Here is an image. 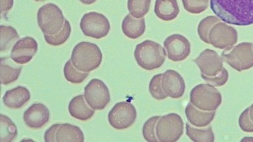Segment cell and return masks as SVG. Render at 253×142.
Segmentation results:
<instances>
[{"label": "cell", "instance_id": "cell-2", "mask_svg": "<svg viewBox=\"0 0 253 142\" xmlns=\"http://www.w3.org/2000/svg\"><path fill=\"white\" fill-rule=\"evenodd\" d=\"M167 54L162 45L145 40L136 46L134 58L137 65L146 71L157 70L164 65Z\"/></svg>", "mask_w": 253, "mask_h": 142}, {"label": "cell", "instance_id": "cell-10", "mask_svg": "<svg viewBox=\"0 0 253 142\" xmlns=\"http://www.w3.org/2000/svg\"><path fill=\"white\" fill-rule=\"evenodd\" d=\"M85 101L93 109L103 110L111 101L108 87L101 80L93 79L84 89Z\"/></svg>", "mask_w": 253, "mask_h": 142}, {"label": "cell", "instance_id": "cell-35", "mask_svg": "<svg viewBox=\"0 0 253 142\" xmlns=\"http://www.w3.org/2000/svg\"><path fill=\"white\" fill-rule=\"evenodd\" d=\"M239 126L243 132L253 133V124L249 117V108H247L241 113L238 120Z\"/></svg>", "mask_w": 253, "mask_h": 142}, {"label": "cell", "instance_id": "cell-15", "mask_svg": "<svg viewBox=\"0 0 253 142\" xmlns=\"http://www.w3.org/2000/svg\"><path fill=\"white\" fill-rule=\"evenodd\" d=\"M38 49V42L33 37H23L14 45L10 58L18 65H25L32 60Z\"/></svg>", "mask_w": 253, "mask_h": 142}, {"label": "cell", "instance_id": "cell-27", "mask_svg": "<svg viewBox=\"0 0 253 142\" xmlns=\"http://www.w3.org/2000/svg\"><path fill=\"white\" fill-rule=\"evenodd\" d=\"M71 33V27L68 20L64 21L63 28L58 34L54 35H44L45 41L51 46H58L68 41Z\"/></svg>", "mask_w": 253, "mask_h": 142}, {"label": "cell", "instance_id": "cell-21", "mask_svg": "<svg viewBox=\"0 0 253 142\" xmlns=\"http://www.w3.org/2000/svg\"><path fill=\"white\" fill-rule=\"evenodd\" d=\"M154 13L157 17L162 21L175 20L180 13L177 0H156Z\"/></svg>", "mask_w": 253, "mask_h": 142}, {"label": "cell", "instance_id": "cell-18", "mask_svg": "<svg viewBox=\"0 0 253 142\" xmlns=\"http://www.w3.org/2000/svg\"><path fill=\"white\" fill-rule=\"evenodd\" d=\"M215 111H204L196 107L191 103L185 108V115L188 121L196 127L203 128L209 126L215 117Z\"/></svg>", "mask_w": 253, "mask_h": 142}, {"label": "cell", "instance_id": "cell-29", "mask_svg": "<svg viewBox=\"0 0 253 142\" xmlns=\"http://www.w3.org/2000/svg\"><path fill=\"white\" fill-rule=\"evenodd\" d=\"M64 75L68 82L73 84L82 83L89 75V73L84 72L76 69L71 59L66 63L64 68Z\"/></svg>", "mask_w": 253, "mask_h": 142}, {"label": "cell", "instance_id": "cell-31", "mask_svg": "<svg viewBox=\"0 0 253 142\" xmlns=\"http://www.w3.org/2000/svg\"><path fill=\"white\" fill-rule=\"evenodd\" d=\"M161 116H154L150 118L143 126L142 134L145 141L149 142H158L156 135V126Z\"/></svg>", "mask_w": 253, "mask_h": 142}, {"label": "cell", "instance_id": "cell-26", "mask_svg": "<svg viewBox=\"0 0 253 142\" xmlns=\"http://www.w3.org/2000/svg\"><path fill=\"white\" fill-rule=\"evenodd\" d=\"M1 52H7L10 49L16 40L20 38L17 32L11 27L1 25Z\"/></svg>", "mask_w": 253, "mask_h": 142}, {"label": "cell", "instance_id": "cell-19", "mask_svg": "<svg viewBox=\"0 0 253 142\" xmlns=\"http://www.w3.org/2000/svg\"><path fill=\"white\" fill-rule=\"evenodd\" d=\"M31 99L29 90L23 86L6 91L3 97L4 105L11 109H19L23 107Z\"/></svg>", "mask_w": 253, "mask_h": 142}, {"label": "cell", "instance_id": "cell-8", "mask_svg": "<svg viewBox=\"0 0 253 142\" xmlns=\"http://www.w3.org/2000/svg\"><path fill=\"white\" fill-rule=\"evenodd\" d=\"M80 28L85 36L99 39L109 34L111 25L108 19L102 14L89 12L81 18Z\"/></svg>", "mask_w": 253, "mask_h": 142}, {"label": "cell", "instance_id": "cell-13", "mask_svg": "<svg viewBox=\"0 0 253 142\" xmlns=\"http://www.w3.org/2000/svg\"><path fill=\"white\" fill-rule=\"evenodd\" d=\"M167 57L173 62L185 60L191 53V44L187 38L180 34H173L167 37L164 42Z\"/></svg>", "mask_w": 253, "mask_h": 142}, {"label": "cell", "instance_id": "cell-23", "mask_svg": "<svg viewBox=\"0 0 253 142\" xmlns=\"http://www.w3.org/2000/svg\"><path fill=\"white\" fill-rule=\"evenodd\" d=\"M22 70L21 66L15 65L8 58L1 59V83L8 85L16 81L20 76Z\"/></svg>", "mask_w": 253, "mask_h": 142}, {"label": "cell", "instance_id": "cell-17", "mask_svg": "<svg viewBox=\"0 0 253 142\" xmlns=\"http://www.w3.org/2000/svg\"><path fill=\"white\" fill-rule=\"evenodd\" d=\"M24 121L32 129H40L49 120L48 108L42 104H34L24 113Z\"/></svg>", "mask_w": 253, "mask_h": 142}, {"label": "cell", "instance_id": "cell-36", "mask_svg": "<svg viewBox=\"0 0 253 142\" xmlns=\"http://www.w3.org/2000/svg\"><path fill=\"white\" fill-rule=\"evenodd\" d=\"M14 0H1V14L6 15L13 6Z\"/></svg>", "mask_w": 253, "mask_h": 142}, {"label": "cell", "instance_id": "cell-1", "mask_svg": "<svg viewBox=\"0 0 253 142\" xmlns=\"http://www.w3.org/2000/svg\"><path fill=\"white\" fill-rule=\"evenodd\" d=\"M210 7L224 23L240 27L253 25V0H210Z\"/></svg>", "mask_w": 253, "mask_h": 142}, {"label": "cell", "instance_id": "cell-38", "mask_svg": "<svg viewBox=\"0 0 253 142\" xmlns=\"http://www.w3.org/2000/svg\"><path fill=\"white\" fill-rule=\"evenodd\" d=\"M248 108H249V117L253 124V104Z\"/></svg>", "mask_w": 253, "mask_h": 142}, {"label": "cell", "instance_id": "cell-6", "mask_svg": "<svg viewBox=\"0 0 253 142\" xmlns=\"http://www.w3.org/2000/svg\"><path fill=\"white\" fill-rule=\"evenodd\" d=\"M38 26L44 35L58 34L65 21L63 12L56 4L47 3L41 7L38 11Z\"/></svg>", "mask_w": 253, "mask_h": 142}, {"label": "cell", "instance_id": "cell-7", "mask_svg": "<svg viewBox=\"0 0 253 142\" xmlns=\"http://www.w3.org/2000/svg\"><path fill=\"white\" fill-rule=\"evenodd\" d=\"M183 132L184 124L177 113H171L162 116L157 122L156 135L159 142H177Z\"/></svg>", "mask_w": 253, "mask_h": 142}, {"label": "cell", "instance_id": "cell-30", "mask_svg": "<svg viewBox=\"0 0 253 142\" xmlns=\"http://www.w3.org/2000/svg\"><path fill=\"white\" fill-rule=\"evenodd\" d=\"M221 19L215 16H209L200 21L197 28V33L200 39L205 43L210 44L209 32L215 24L221 21Z\"/></svg>", "mask_w": 253, "mask_h": 142}, {"label": "cell", "instance_id": "cell-20", "mask_svg": "<svg viewBox=\"0 0 253 142\" xmlns=\"http://www.w3.org/2000/svg\"><path fill=\"white\" fill-rule=\"evenodd\" d=\"M146 25L144 18H136L128 14L122 22V30L124 35L128 38L138 39L144 34Z\"/></svg>", "mask_w": 253, "mask_h": 142}, {"label": "cell", "instance_id": "cell-32", "mask_svg": "<svg viewBox=\"0 0 253 142\" xmlns=\"http://www.w3.org/2000/svg\"><path fill=\"white\" fill-rule=\"evenodd\" d=\"M162 74L154 75L149 83V92L153 98L156 100L162 101L168 98L162 87Z\"/></svg>", "mask_w": 253, "mask_h": 142}, {"label": "cell", "instance_id": "cell-25", "mask_svg": "<svg viewBox=\"0 0 253 142\" xmlns=\"http://www.w3.org/2000/svg\"><path fill=\"white\" fill-rule=\"evenodd\" d=\"M1 121V142H11L18 136V129L16 125L6 115H0Z\"/></svg>", "mask_w": 253, "mask_h": 142}, {"label": "cell", "instance_id": "cell-11", "mask_svg": "<svg viewBox=\"0 0 253 142\" xmlns=\"http://www.w3.org/2000/svg\"><path fill=\"white\" fill-rule=\"evenodd\" d=\"M210 44L215 48L224 49L237 43L238 32L235 28L226 23H217L209 32Z\"/></svg>", "mask_w": 253, "mask_h": 142}, {"label": "cell", "instance_id": "cell-9", "mask_svg": "<svg viewBox=\"0 0 253 142\" xmlns=\"http://www.w3.org/2000/svg\"><path fill=\"white\" fill-rule=\"evenodd\" d=\"M137 118V110L133 104L121 102L112 108L108 115L110 125L116 130H126L132 126Z\"/></svg>", "mask_w": 253, "mask_h": 142}, {"label": "cell", "instance_id": "cell-37", "mask_svg": "<svg viewBox=\"0 0 253 142\" xmlns=\"http://www.w3.org/2000/svg\"><path fill=\"white\" fill-rule=\"evenodd\" d=\"M81 3L86 4V5H90V4H92L94 3L97 0H80Z\"/></svg>", "mask_w": 253, "mask_h": 142}, {"label": "cell", "instance_id": "cell-4", "mask_svg": "<svg viewBox=\"0 0 253 142\" xmlns=\"http://www.w3.org/2000/svg\"><path fill=\"white\" fill-rule=\"evenodd\" d=\"M221 58L238 72L249 70L253 67V43L244 42L228 47L222 52Z\"/></svg>", "mask_w": 253, "mask_h": 142}, {"label": "cell", "instance_id": "cell-22", "mask_svg": "<svg viewBox=\"0 0 253 142\" xmlns=\"http://www.w3.org/2000/svg\"><path fill=\"white\" fill-rule=\"evenodd\" d=\"M83 95L74 98L69 104V113L76 119L86 121L94 114V109L90 108Z\"/></svg>", "mask_w": 253, "mask_h": 142}, {"label": "cell", "instance_id": "cell-12", "mask_svg": "<svg viewBox=\"0 0 253 142\" xmlns=\"http://www.w3.org/2000/svg\"><path fill=\"white\" fill-rule=\"evenodd\" d=\"M46 142H83L84 137L80 128L75 125L54 124L45 132Z\"/></svg>", "mask_w": 253, "mask_h": 142}, {"label": "cell", "instance_id": "cell-3", "mask_svg": "<svg viewBox=\"0 0 253 142\" xmlns=\"http://www.w3.org/2000/svg\"><path fill=\"white\" fill-rule=\"evenodd\" d=\"M71 59L77 70L89 72L101 65L102 54L97 45L89 42H81L74 47Z\"/></svg>", "mask_w": 253, "mask_h": 142}, {"label": "cell", "instance_id": "cell-16", "mask_svg": "<svg viewBox=\"0 0 253 142\" xmlns=\"http://www.w3.org/2000/svg\"><path fill=\"white\" fill-rule=\"evenodd\" d=\"M162 85L165 93L171 99H180L185 94V80L175 70H168L162 74Z\"/></svg>", "mask_w": 253, "mask_h": 142}, {"label": "cell", "instance_id": "cell-33", "mask_svg": "<svg viewBox=\"0 0 253 142\" xmlns=\"http://www.w3.org/2000/svg\"><path fill=\"white\" fill-rule=\"evenodd\" d=\"M185 10L193 15L204 13L209 8V0H181Z\"/></svg>", "mask_w": 253, "mask_h": 142}, {"label": "cell", "instance_id": "cell-5", "mask_svg": "<svg viewBox=\"0 0 253 142\" xmlns=\"http://www.w3.org/2000/svg\"><path fill=\"white\" fill-rule=\"evenodd\" d=\"M190 103L204 111H216L221 106L222 96L215 87L210 84H200L190 92Z\"/></svg>", "mask_w": 253, "mask_h": 142}, {"label": "cell", "instance_id": "cell-28", "mask_svg": "<svg viewBox=\"0 0 253 142\" xmlns=\"http://www.w3.org/2000/svg\"><path fill=\"white\" fill-rule=\"evenodd\" d=\"M152 0H128L127 8L136 18H142L149 13Z\"/></svg>", "mask_w": 253, "mask_h": 142}, {"label": "cell", "instance_id": "cell-24", "mask_svg": "<svg viewBox=\"0 0 253 142\" xmlns=\"http://www.w3.org/2000/svg\"><path fill=\"white\" fill-rule=\"evenodd\" d=\"M186 134L195 142H213L214 136L211 126L199 128L186 123Z\"/></svg>", "mask_w": 253, "mask_h": 142}, {"label": "cell", "instance_id": "cell-39", "mask_svg": "<svg viewBox=\"0 0 253 142\" xmlns=\"http://www.w3.org/2000/svg\"><path fill=\"white\" fill-rule=\"evenodd\" d=\"M36 1H40V2H44L47 1V0H35Z\"/></svg>", "mask_w": 253, "mask_h": 142}, {"label": "cell", "instance_id": "cell-34", "mask_svg": "<svg viewBox=\"0 0 253 142\" xmlns=\"http://www.w3.org/2000/svg\"><path fill=\"white\" fill-rule=\"evenodd\" d=\"M201 77L208 84H211L214 87H221L226 84L229 78L228 71L223 68L219 74L214 76L209 77L207 75L201 74Z\"/></svg>", "mask_w": 253, "mask_h": 142}, {"label": "cell", "instance_id": "cell-14", "mask_svg": "<svg viewBox=\"0 0 253 142\" xmlns=\"http://www.w3.org/2000/svg\"><path fill=\"white\" fill-rule=\"evenodd\" d=\"M199 67L201 74L212 77L219 74L223 69V60L215 51L205 49L193 60Z\"/></svg>", "mask_w": 253, "mask_h": 142}]
</instances>
